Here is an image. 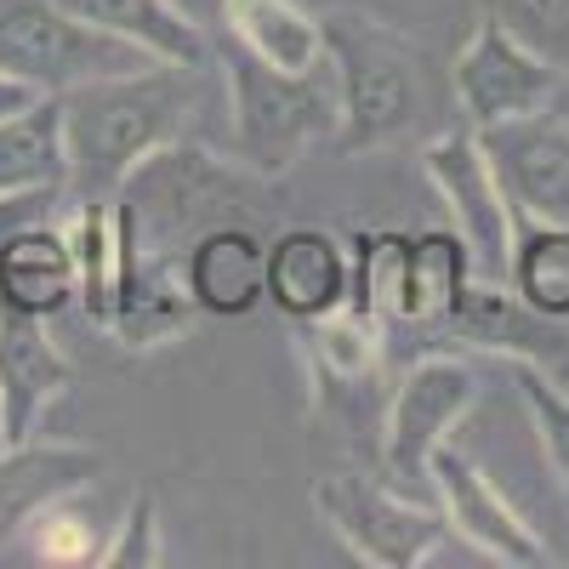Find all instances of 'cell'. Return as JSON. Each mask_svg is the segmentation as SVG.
Wrapping results in <instances>:
<instances>
[{
  "mask_svg": "<svg viewBox=\"0 0 569 569\" xmlns=\"http://www.w3.org/2000/svg\"><path fill=\"white\" fill-rule=\"evenodd\" d=\"M472 273V251L456 228L410 233V279H405V330L416 337H445L450 313L461 308Z\"/></svg>",
  "mask_w": 569,
  "mask_h": 569,
  "instance_id": "obj_21",
  "label": "cell"
},
{
  "mask_svg": "<svg viewBox=\"0 0 569 569\" xmlns=\"http://www.w3.org/2000/svg\"><path fill=\"white\" fill-rule=\"evenodd\" d=\"M12 188H74L58 98H34L18 114H0V194Z\"/></svg>",
  "mask_w": 569,
  "mask_h": 569,
  "instance_id": "obj_24",
  "label": "cell"
},
{
  "mask_svg": "<svg viewBox=\"0 0 569 569\" xmlns=\"http://www.w3.org/2000/svg\"><path fill=\"white\" fill-rule=\"evenodd\" d=\"M485 18L507 23L525 46L569 74V0H485Z\"/></svg>",
  "mask_w": 569,
  "mask_h": 569,
  "instance_id": "obj_29",
  "label": "cell"
},
{
  "mask_svg": "<svg viewBox=\"0 0 569 569\" xmlns=\"http://www.w3.org/2000/svg\"><path fill=\"white\" fill-rule=\"evenodd\" d=\"M200 69L177 63H142L131 74H103L63 91V149H69V182L74 194L114 200L120 182L160 154L166 142L188 137V120L200 109L194 91Z\"/></svg>",
  "mask_w": 569,
  "mask_h": 569,
  "instance_id": "obj_1",
  "label": "cell"
},
{
  "mask_svg": "<svg viewBox=\"0 0 569 569\" xmlns=\"http://www.w3.org/2000/svg\"><path fill=\"white\" fill-rule=\"evenodd\" d=\"M142 63H154L142 46L86 23L63 0H0V69L46 98L103 74H131Z\"/></svg>",
  "mask_w": 569,
  "mask_h": 569,
  "instance_id": "obj_5",
  "label": "cell"
},
{
  "mask_svg": "<svg viewBox=\"0 0 569 569\" xmlns=\"http://www.w3.org/2000/svg\"><path fill=\"white\" fill-rule=\"evenodd\" d=\"M445 337L461 348H485V353H507V359H530V365H569V337H563V319L536 313L518 291L496 279H472L461 308L450 313Z\"/></svg>",
  "mask_w": 569,
  "mask_h": 569,
  "instance_id": "obj_15",
  "label": "cell"
},
{
  "mask_svg": "<svg viewBox=\"0 0 569 569\" xmlns=\"http://www.w3.org/2000/svg\"><path fill=\"white\" fill-rule=\"evenodd\" d=\"M114 228H120V262H114V302H109L103 330L131 353H160L182 342L200 319L182 279V257L142 246L120 200H114Z\"/></svg>",
  "mask_w": 569,
  "mask_h": 569,
  "instance_id": "obj_10",
  "label": "cell"
},
{
  "mask_svg": "<svg viewBox=\"0 0 569 569\" xmlns=\"http://www.w3.org/2000/svg\"><path fill=\"white\" fill-rule=\"evenodd\" d=\"M313 507L337 530V541L370 569H421L450 541V518L439 501L388 490L365 472H325L313 485Z\"/></svg>",
  "mask_w": 569,
  "mask_h": 569,
  "instance_id": "obj_7",
  "label": "cell"
},
{
  "mask_svg": "<svg viewBox=\"0 0 569 569\" xmlns=\"http://www.w3.org/2000/svg\"><path fill=\"white\" fill-rule=\"evenodd\" d=\"M12 450V433H7V405H0V456Z\"/></svg>",
  "mask_w": 569,
  "mask_h": 569,
  "instance_id": "obj_33",
  "label": "cell"
},
{
  "mask_svg": "<svg viewBox=\"0 0 569 569\" xmlns=\"http://www.w3.org/2000/svg\"><path fill=\"white\" fill-rule=\"evenodd\" d=\"M63 7L80 12L86 23H98V29L142 46L154 63L206 69V58H211V34L188 18L177 0H63Z\"/></svg>",
  "mask_w": 569,
  "mask_h": 569,
  "instance_id": "obj_20",
  "label": "cell"
},
{
  "mask_svg": "<svg viewBox=\"0 0 569 569\" xmlns=\"http://www.w3.org/2000/svg\"><path fill=\"white\" fill-rule=\"evenodd\" d=\"M512 382L530 405V421H536V433L547 445V461L558 467V479L569 490V388L558 382V376H547L541 365H530V359H512Z\"/></svg>",
  "mask_w": 569,
  "mask_h": 569,
  "instance_id": "obj_28",
  "label": "cell"
},
{
  "mask_svg": "<svg viewBox=\"0 0 569 569\" xmlns=\"http://www.w3.org/2000/svg\"><path fill=\"white\" fill-rule=\"evenodd\" d=\"M74 302V257L63 240V222L23 228L0 240V308L52 319Z\"/></svg>",
  "mask_w": 569,
  "mask_h": 569,
  "instance_id": "obj_19",
  "label": "cell"
},
{
  "mask_svg": "<svg viewBox=\"0 0 569 569\" xmlns=\"http://www.w3.org/2000/svg\"><path fill=\"white\" fill-rule=\"evenodd\" d=\"M257 171L246 166H228L217 154H206L200 142H166L160 154H149L126 182H120V206L137 228L142 246L154 251H171L182 257L188 240H200L206 228L217 222H246L233 211H257V194H251ZM251 228V222H246Z\"/></svg>",
  "mask_w": 569,
  "mask_h": 569,
  "instance_id": "obj_4",
  "label": "cell"
},
{
  "mask_svg": "<svg viewBox=\"0 0 569 569\" xmlns=\"http://www.w3.org/2000/svg\"><path fill=\"white\" fill-rule=\"evenodd\" d=\"M405 279H410V233L405 228H359L348 251V308L388 337L405 330Z\"/></svg>",
  "mask_w": 569,
  "mask_h": 569,
  "instance_id": "obj_22",
  "label": "cell"
},
{
  "mask_svg": "<svg viewBox=\"0 0 569 569\" xmlns=\"http://www.w3.org/2000/svg\"><path fill=\"white\" fill-rule=\"evenodd\" d=\"M450 80H456L461 120L485 131V126H501V120H518V114L552 109L558 86H563V69L547 63L536 46H525L507 23L479 18V29L467 34Z\"/></svg>",
  "mask_w": 569,
  "mask_h": 569,
  "instance_id": "obj_9",
  "label": "cell"
},
{
  "mask_svg": "<svg viewBox=\"0 0 569 569\" xmlns=\"http://www.w3.org/2000/svg\"><path fill=\"white\" fill-rule=\"evenodd\" d=\"M228 34L251 46L273 69H319L325 63V23L308 18L297 0H222Z\"/></svg>",
  "mask_w": 569,
  "mask_h": 569,
  "instance_id": "obj_25",
  "label": "cell"
},
{
  "mask_svg": "<svg viewBox=\"0 0 569 569\" xmlns=\"http://www.w3.org/2000/svg\"><path fill=\"white\" fill-rule=\"evenodd\" d=\"M63 200L69 188H12V194H0V240H12L23 228L63 222Z\"/></svg>",
  "mask_w": 569,
  "mask_h": 569,
  "instance_id": "obj_31",
  "label": "cell"
},
{
  "mask_svg": "<svg viewBox=\"0 0 569 569\" xmlns=\"http://www.w3.org/2000/svg\"><path fill=\"white\" fill-rule=\"evenodd\" d=\"M427 496L445 507L450 536H461L472 552H485L490 563H507V569H547L552 563L547 541L525 525V518H518V507L501 496V485L467 450H456L450 439L433 450V467H427Z\"/></svg>",
  "mask_w": 569,
  "mask_h": 569,
  "instance_id": "obj_11",
  "label": "cell"
},
{
  "mask_svg": "<svg viewBox=\"0 0 569 569\" xmlns=\"http://www.w3.org/2000/svg\"><path fill=\"white\" fill-rule=\"evenodd\" d=\"M103 472L98 450L80 445H12L0 456V547H12V536L29 525V512H40L52 496L86 490Z\"/></svg>",
  "mask_w": 569,
  "mask_h": 569,
  "instance_id": "obj_18",
  "label": "cell"
},
{
  "mask_svg": "<svg viewBox=\"0 0 569 569\" xmlns=\"http://www.w3.org/2000/svg\"><path fill=\"white\" fill-rule=\"evenodd\" d=\"M34 98H46V91H34V86H23V80H12L7 69H0V114H18V109H29Z\"/></svg>",
  "mask_w": 569,
  "mask_h": 569,
  "instance_id": "obj_32",
  "label": "cell"
},
{
  "mask_svg": "<svg viewBox=\"0 0 569 569\" xmlns=\"http://www.w3.org/2000/svg\"><path fill=\"white\" fill-rule=\"evenodd\" d=\"M222 98H228V137L233 160L257 177H284L325 137H337V80L330 63L319 69H273L251 46L222 34L211 46Z\"/></svg>",
  "mask_w": 569,
  "mask_h": 569,
  "instance_id": "obj_2",
  "label": "cell"
},
{
  "mask_svg": "<svg viewBox=\"0 0 569 569\" xmlns=\"http://www.w3.org/2000/svg\"><path fill=\"white\" fill-rule=\"evenodd\" d=\"M479 142H485V160L512 211L569 222V120L563 114L552 109L518 114V120L485 126Z\"/></svg>",
  "mask_w": 569,
  "mask_h": 569,
  "instance_id": "obj_13",
  "label": "cell"
},
{
  "mask_svg": "<svg viewBox=\"0 0 569 569\" xmlns=\"http://www.w3.org/2000/svg\"><path fill=\"white\" fill-rule=\"evenodd\" d=\"M74 496H80V490L52 496L40 512H29V525L12 536V541L29 547V552H23L29 563H46V569H80V563H98V558H103L109 530L98 525V518H86Z\"/></svg>",
  "mask_w": 569,
  "mask_h": 569,
  "instance_id": "obj_27",
  "label": "cell"
},
{
  "mask_svg": "<svg viewBox=\"0 0 569 569\" xmlns=\"http://www.w3.org/2000/svg\"><path fill=\"white\" fill-rule=\"evenodd\" d=\"M507 284L536 313L569 325V222L512 211V246H507Z\"/></svg>",
  "mask_w": 569,
  "mask_h": 569,
  "instance_id": "obj_23",
  "label": "cell"
},
{
  "mask_svg": "<svg viewBox=\"0 0 569 569\" xmlns=\"http://www.w3.org/2000/svg\"><path fill=\"white\" fill-rule=\"evenodd\" d=\"M74 388V365L52 342L46 319L0 308V405H7V433L12 445L34 439L46 410Z\"/></svg>",
  "mask_w": 569,
  "mask_h": 569,
  "instance_id": "obj_14",
  "label": "cell"
},
{
  "mask_svg": "<svg viewBox=\"0 0 569 569\" xmlns=\"http://www.w3.org/2000/svg\"><path fill=\"white\" fill-rule=\"evenodd\" d=\"M268 302L302 325L348 308V251L325 228H284L268 246Z\"/></svg>",
  "mask_w": 569,
  "mask_h": 569,
  "instance_id": "obj_17",
  "label": "cell"
},
{
  "mask_svg": "<svg viewBox=\"0 0 569 569\" xmlns=\"http://www.w3.org/2000/svg\"><path fill=\"white\" fill-rule=\"evenodd\" d=\"M325 63L337 80V154H376L399 142L421 114V63L416 46L370 12H330Z\"/></svg>",
  "mask_w": 569,
  "mask_h": 569,
  "instance_id": "obj_3",
  "label": "cell"
},
{
  "mask_svg": "<svg viewBox=\"0 0 569 569\" xmlns=\"http://www.w3.org/2000/svg\"><path fill=\"white\" fill-rule=\"evenodd\" d=\"M182 279L206 319H246L268 297V246L246 222H217L188 240Z\"/></svg>",
  "mask_w": 569,
  "mask_h": 569,
  "instance_id": "obj_16",
  "label": "cell"
},
{
  "mask_svg": "<svg viewBox=\"0 0 569 569\" xmlns=\"http://www.w3.org/2000/svg\"><path fill=\"white\" fill-rule=\"evenodd\" d=\"M479 388H485L479 365L456 348H421L410 359V370L393 382L388 410H382V467L399 490L410 496L427 490L433 450L472 416Z\"/></svg>",
  "mask_w": 569,
  "mask_h": 569,
  "instance_id": "obj_6",
  "label": "cell"
},
{
  "mask_svg": "<svg viewBox=\"0 0 569 569\" xmlns=\"http://www.w3.org/2000/svg\"><path fill=\"white\" fill-rule=\"evenodd\" d=\"M297 353H302L308 382H313V410H337L348 421H359L365 405L388 410L382 376H388L393 337L382 325L359 319L353 308H337L325 319H302L297 325Z\"/></svg>",
  "mask_w": 569,
  "mask_h": 569,
  "instance_id": "obj_12",
  "label": "cell"
},
{
  "mask_svg": "<svg viewBox=\"0 0 569 569\" xmlns=\"http://www.w3.org/2000/svg\"><path fill=\"white\" fill-rule=\"evenodd\" d=\"M421 171L433 182V194L450 206V228L472 251V273L479 279H507V246H512V206L501 194V182L485 160V142L467 120L439 131L421 149Z\"/></svg>",
  "mask_w": 569,
  "mask_h": 569,
  "instance_id": "obj_8",
  "label": "cell"
},
{
  "mask_svg": "<svg viewBox=\"0 0 569 569\" xmlns=\"http://www.w3.org/2000/svg\"><path fill=\"white\" fill-rule=\"evenodd\" d=\"M63 240L74 257V297L91 325H109L114 302V262H120V228H114V200L80 194L63 217Z\"/></svg>",
  "mask_w": 569,
  "mask_h": 569,
  "instance_id": "obj_26",
  "label": "cell"
},
{
  "mask_svg": "<svg viewBox=\"0 0 569 569\" xmlns=\"http://www.w3.org/2000/svg\"><path fill=\"white\" fill-rule=\"evenodd\" d=\"M154 563H166V536H160V507H154V496L142 490V496H131L120 530H109L98 569H154Z\"/></svg>",
  "mask_w": 569,
  "mask_h": 569,
  "instance_id": "obj_30",
  "label": "cell"
}]
</instances>
